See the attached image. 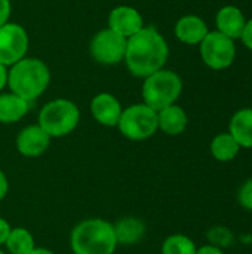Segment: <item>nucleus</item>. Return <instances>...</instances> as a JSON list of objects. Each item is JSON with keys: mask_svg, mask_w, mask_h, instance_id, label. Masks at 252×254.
<instances>
[{"mask_svg": "<svg viewBox=\"0 0 252 254\" xmlns=\"http://www.w3.org/2000/svg\"><path fill=\"white\" fill-rule=\"evenodd\" d=\"M169 55V48L163 36L154 27H143L128 39L125 63L135 77H147L162 70Z\"/></svg>", "mask_w": 252, "mask_h": 254, "instance_id": "nucleus-1", "label": "nucleus"}, {"mask_svg": "<svg viewBox=\"0 0 252 254\" xmlns=\"http://www.w3.org/2000/svg\"><path fill=\"white\" fill-rule=\"evenodd\" d=\"M50 82L48 65L37 58H22L7 71V85L12 94L33 101L40 97Z\"/></svg>", "mask_w": 252, "mask_h": 254, "instance_id": "nucleus-2", "label": "nucleus"}, {"mask_svg": "<svg viewBox=\"0 0 252 254\" xmlns=\"http://www.w3.org/2000/svg\"><path fill=\"white\" fill-rule=\"evenodd\" d=\"M116 247L114 226L102 219L83 220L71 232L74 254H113Z\"/></svg>", "mask_w": 252, "mask_h": 254, "instance_id": "nucleus-3", "label": "nucleus"}, {"mask_svg": "<svg viewBox=\"0 0 252 254\" xmlns=\"http://www.w3.org/2000/svg\"><path fill=\"white\" fill-rule=\"evenodd\" d=\"M183 91L181 77L171 70H157L146 77L143 85L144 104L159 112L168 106L175 104Z\"/></svg>", "mask_w": 252, "mask_h": 254, "instance_id": "nucleus-4", "label": "nucleus"}, {"mask_svg": "<svg viewBox=\"0 0 252 254\" xmlns=\"http://www.w3.org/2000/svg\"><path fill=\"white\" fill-rule=\"evenodd\" d=\"M80 112L77 106L65 98L53 100L43 106L39 113V127L52 138L70 134L79 124Z\"/></svg>", "mask_w": 252, "mask_h": 254, "instance_id": "nucleus-5", "label": "nucleus"}, {"mask_svg": "<svg viewBox=\"0 0 252 254\" xmlns=\"http://www.w3.org/2000/svg\"><path fill=\"white\" fill-rule=\"evenodd\" d=\"M117 127L120 132L129 140H147L159 129L157 112L144 103L134 104L122 112Z\"/></svg>", "mask_w": 252, "mask_h": 254, "instance_id": "nucleus-6", "label": "nucleus"}, {"mask_svg": "<svg viewBox=\"0 0 252 254\" xmlns=\"http://www.w3.org/2000/svg\"><path fill=\"white\" fill-rule=\"evenodd\" d=\"M203 63L212 70H224L235 61L236 48L232 39L220 31H209L201 42Z\"/></svg>", "mask_w": 252, "mask_h": 254, "instance_id": "nucleus-7", "label": "nucleus"}, {"mask_svg": "<svg viewBox=\"0 0 252 254\" xmlns=\"http://www.w3.org/2000/svg\"><path fill=\"white\" fill-rule=\"evenodd\" d=\"M28 51V34L25 28L15 22H7L0 27V63L13 65Z\"/></svg>", "mask_w": 252, "mask_h": 254, "instance_id": "nucleus-8", "label": "nucleus"}, {"mask_svg": "<svg viewBox=\"0 0 252 254\" xmlns=\"http://www.w3.org/2000/svg\"><path fill=\"white\" fill-rule=\"evenodd\" d=\"M128 39L116 34L110 28L97 33L91 42V55L97 63L111 65L125 60Z\"/></svg>", "mask_w": 252, "mask_h": 254, "instance_id": "nucleus-9", "label": "nucleus"}, {"mask_svg": "<svg viewBox=\"0 0 252 254\" xmlns=\"http://www.w3.org/2000/svg\"><path fill=\"white\" fill-rule=\"evenodd\" d=\"M144 27L141 13L132 6H117L108 15V28L116 34L129 39Z\"/></svg>", "mask_w": 252, "mask_h": 254, "instance_id": "nucleus-10", "label": "nucleus"}, {"mask_svg": "<svg viewBox=\"0 0 252 254\" xmlns=\"http://www.w3.org/2000/svg\"><path fill=\"white\" fill-rule=\"evenodd\" d=\"M49 144H50V137L39 125L25 127L18 134V138H16L18 152L28 158L40 156L42 153L48 150Z\"/></svg>", "mask_w": 252, "mask_h": 254, "instance_id": "nucleus-11", "label": "nucleus"}, {"mask_svg": "<svg viewBox=\"0 0 252 254\" xmlns=\"http://www.w3.org/2000/svg\"><path fill=\"white\" fill-rule=\"evenodd\" d=\"M91 112L97 122L104 127H117L120 115L123 112L119 100L107 92H101L94 97L91 103Z\"/></svg>", "mask_w": 252, "mask_h": 254, "instance_id": "nucleus-12", "label": "nucleus"}, {"mask_svg": "<svg viewBox=\"0 0 252 254\" xmlns=\"http://www.w3.org/2000/svg\"><path fill=\"white\" fill-rule=\"evenodd\" d=\"M217 31L223 33L229 39H241L242 31L245 28L247 19L242 13V10L236 6H224L218 10L217 18Z\"/></svg>", "mask_w": 252, "mask_h": 254, "instance_id": "nucleus-13", "label": "nucleus"}, {"mask_svg": "<svg viewBox=\"0 0 252 254\" xmlns=\"http://www.w3.org/2000/svg\"><path fill=\"white\" fill-rule=\"evenodd\" d=\"M208 27L205 21L196 15H186L180 18L175 24V36L180 42L186 45H198L208 34Z\"/></svg>", "mask_w": 252, "mask_h": 254, "instance_id": "nucleus-14", "label": "nucleus"}, {"mask_svg": "<svg viewBox=\"0 0 252 254\" xmlns=\"http://www.w3.org/2000/svg\"><path fill=\"white\" fill-rule=\"evenodd\" d=\"M229 134L241 147L252 149V109L236 112L229 125Z\"/></svg>", "mask_w": 252, "mask_h": 254, "instance_id": "nucleus-15", "label": "nucleus"}, {"mask_svg": "<svg viewBox=\"0 0 252 254\" xmlns=\"http://www.w3.org/2000/svg\"><path fill=\"white\" fill-rule=\"evenodd\" d=\"M159 129L168 135H178L187 127V115L180 106H168L157 112Z\"/></svg>", "mask_w": 252, "mask_h": 254, "instance_id": "nucleus-16", "label": "nucleus"}, {"mask_svg": "<svg viewBox=\"0 0 252 254\" xmlns=\"http://www.w3.org/2000/svg\"><path fill=\"white\" fill-rule=\"evenodd\" d=\"M30 109V103L15 94L0 95V122L13 124L22 119Z\"/></svg>", "mask_w": 252, "mask_h": 254, "instance_id": "nucleus-17", "label": "nucleus"}, {"mask_svg": "<svg viewBox=\"0 0 252 254\" xmlns=\"http://www.w3.org/2000/svg\"><path fill=\"white\" fill-rule=\"evenodd\" d=\"M114 226V234H116V240H117V244H125V246H129V244H135L138 243L143 235H144V223L138 219H134V217H126V219H122L117 225H113Z\"/></svg>", "mask_w": 252, "mask_h": 254, "instance_id": "nucleus-18", "label": "nucleus"}, {"mask_svg": "<svg viewBox=\"0 0 252 254\" xmlns=\"http://www.w3.org/2000/svg\"><path fill=\"white\" fill-rule=\"evenodd\" d=\"M239 150H241V146L229 132L218 134L211 143V153L220 162L233 161L238 156Z\"/></svg>", "mask_w": 252, "mask_h": 254, "instance_id": "nucleus-19", "label": "nucleus"}, {"mask_svg": "<svg viewBox=\"0 0 252 254\" xmlns=\"http://www.w3.org/2000/svg\"><path fill=\"white\" fill-rule=\"evenodd\" d=\"M4 244L12 254H27L34 249V238L25 228H13Z\"/></svg>", "mask_w": 252, "mask_h": 254, "instance_id": "nucleus-20", "label": "nucleus"}, {"mask_svg": "<svg viewBox=\"0 0 252 254\" xmlns=\"http://www.w3.org/2000/svg\"><path fill=\"white\" fill-rule=\"evenodd\" d=\"M195 243L186 235H171L162 246V254H196Z\"/></svg>", "mask_w": 252, "mask_h": 254, "instance_id": "nucleus-21", "label": "nucleus"}, {"mask_svg": "<svg viewBox=\"0 0 252 254\" xmlns=\"http://www.w3.org/2000/svg\"><path fill=\"white\" fill-rule=\"evenodd\" d=\"M239 202L244 208L252 211V179L248 180L239 190Z\"/></svg>", "mask_w": 252, "mask_h": 254, "instance_id": "nucleus-22", "label": "nucleus"}, {"mask_svg": "<svg viewBox=\"0 0 252 254\" xmlns=\"http://www.w3.org/2000/svg\"><path fill=\"white\" fill-rule=\"evenodd\" d=\"M9 16H10V1L0 0V27L9 22Z\"/></svg>", "mask_w": 252, "mask_h": 254, "instance_id": "nucleus-23", "label": "nucleus"}, {"mask_svg": "<svg viewBox=\"0 0 252 254\" xmlns=\"http://www.w3.org/2000/svg\"><path fill=\"white\" fill-rule=\"evenodd\" d=\"M241 39H242L244 45H245L248 49H251L252 51V19L247 21V24H245V28H244V31H242Z\"/></svg>", "mask_w": 252, "mask_h": 254, "instance_id": "nucleus-24", "label": "nucleus"}, {"mask_svg": "<svg viewBox=\"0 0 252 254\" xmlns=\"http://www.w3.org/2000/svg\"><path fill=\"white\" fill-rule=\"evenodd\" d=\"M10 229H12V228L9 226V223H7L4 219H1V217H0V246L6 243V240H7V237H9Z\"/></svg>", "mask_w": 252, "mask_h": 254, "instance_id": "nucleus-25", "label": "nucleus"}, {"mask_svg": "<svg viewBox=\"0 0 252 254\" xmlns=\"http://www.w3.org/2000/svg\"><path fill=\"white\" fill-rule=\"evenodd\" d=\"M7 189H9V185H7V179L4 176V173L0 170V201L6 196L7 193Z\"/></svg>", "mask_w": 252, "mask_h": 254, "instance_id": "nucleus-26", "label": "nucleus"}, {"mask_svg": "<svg viewBox=\"0 0 252 254\" xmlns=\"http://www.w3.org/2000/svg\"><path fill=\"white\" fill-rule=\"evenodd\" d=\"M196 254H224L223 253V250L221 249H218V247H215V246H203V247H201Z\"/></svg>", "mask_w": 252, "mask_h": 254, "instance_id": "nucleus-27", "label": "nucleus"}, {"mask_svg": "<svg viewBox=\"0 0 252 254\" xmlns=\"http://www.w3.org/2000/svg\"><path fill=\"white\" fill-rule=\"evenodd\" d=\"M6 83H7V70H6V65L0 63V91L4 88Z\"/></svg>", "mask_w": 252, "mask_h": 254, "instance_id": "nucleus-28", "label": "nucleus"}, {"mask_svg": "<svg viewBox=\"0 0 252 254\" xmlns=\"http://www.w3.org/2000/svg\"><path fill=\"white\" fill-rule=\"evenodd\" d=\"M27 254H53L50 250H46V249H33L31 252H28Z\"/></svg>", "mask_w": 252, "mask_h": 254, "instance_id": "nucleus-29", "label": "nucleus"}, {"mask_svg": "<svg viewBox=\"0 0 252 254\" xmlns=\"http://www.w3.org/2000/svg\"><path fill=\"white\" fill-rule=\"evenodd\" d=\"M0 254H4V253H3V252H0Z\"/></svg>", "mask_w": 252, "mask_h": 254, "instance_id": "nucleus-30", "label": "nucleus"}]
</instances>
